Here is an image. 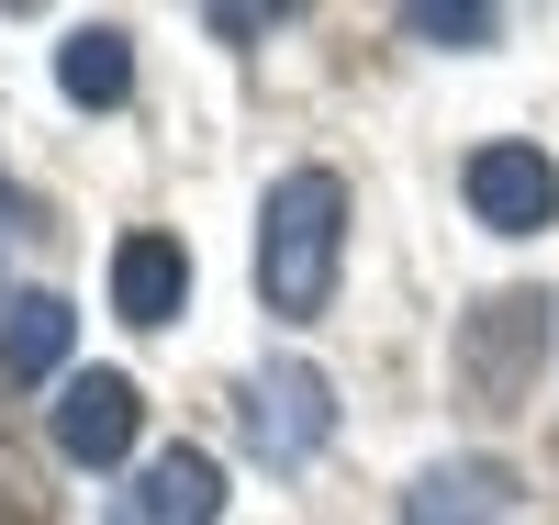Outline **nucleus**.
<instances>
[{
  "label": "nucleus",
  "instance_id": "obj_1",
  "mask_svg": "<svg viewBox=\"0 0 559 525\" xmlns=\"http://www.w3.org/2000/svg\"><path fill=\"white\" fill-rule=\"evenodd\" d=\"M336 258H347V179L336 168H292L258 213V291L280 324H313L336 302Z\"/></svg>",
  "mask_w": 559,
  "mask_h": 525
},
{
  "label": "nucleus",
  "instance_id": "obj_2",
  "mask_svg": "<svg viewBox=\"0 0 559 525\" xmlns=\"http://www.w3.org/2000/svg\"><path fill=\"white\" fill-rule=\"evenodd\" d=\"M537 358H548V291H492L459 324V392L481 414H515L537 392Z\"/></svg>",
  "mask_w": 559,
  "mask_h": 525
},
{
  "label": "nucleus",
  "instance_id": "obj_3",
  "mask_svg": "<svg viewBox=\"0 0 559 525\" xmlns=\"http://www.w3.org/2000/svg\"><path fill=\"white\" fill-rule=\"evenodd\" d=\"M324 437H336V392H324V369L280 358V369L247 380V448H258L269 469H302Z\"/></svg>",
  "mask_w": 559,
  "mask_h": 525
},
{
  "label": "nucleus",
  "instance_id": "obj_4",
  "mask_svg": "<svg viewBox=\"0 0 559 525\" xmlns=\"http://www.w3.org/2000/svg\"><path fill=\"white\" fill-rule=\"evenodd\" d=\"M459 190H471V224H492V235H537V224H559V168H548L537 146H471Z\"/></svg>",
  "mask_w": 559,
  "mask_h": 525
},
{
  "label": "nucleus",
  "instance_id": "obj_5",
  "mask_svg": "<svg viewBox=\"0 0 559 525\" xmlns=\"http://www.w3.org/2000/svg\"><path fill=\"white\" fill-rule=\"evenodd\" d=\"M224 514V469L202 448H157L134 481L112 492V525H213Z\"/></svg>",
  "mask_w": 559,
  "mask_h": 525
},
{
  "label": "nucleus",
  "instance_id": "obj_6",
  "mask_svg": "<svg viewBox=\"0 0 559 525\" xmlns=\"http://www.w3.org/2000/svg\"><path fill=\"white\" fill-rule=\"evenodd\" d=\"M134 414H146V403H134L123 369H79L68 392H57V448H68L79 469H112V458L134 448Z\"/></svg>",
  "mask_w": 559,
  "mask_h": 525
},
{
  "label": "nucleus",
  "instance_id": "obj_7",
  "mask_svg": "<svg viewBox=\"0 0 559 525\" xmlns=\"http://www.w3.org/2000/svg\"><path fill=\"white\" fill-rule=\"evenodd\" d=\"M492 514H515V469L503 458H448L403 492V525H492Z\"/></svg>",
  "mask_w": 559,
  "mask_h": 525
},
{
  "label": "nucleus",
  "instance_id": "obj_8",
  "mask_svg": "<svg viewBox=\"0 0 559 525\" xmlns=\"http://www.w3.org/2000/svg\"><path fill=\"white\" fill-rule=\"evenodd\" d=\"M179 302H191V258L168 235H123L112 247V313L123 324H179Z\"/></svg>",
  "mask_w": 559,
  "mask_h": 525
},
{
  "label": "nucleus",
  "instance_id": "obj_9",
  "mask_svg": "<svg viewBox=\"0 0 559 525\" xmlns=\"http://www.w3.org/2000/svg\"><path fill=\"white\" fill-rule=\"evenodd\" d=\"M57 90H68L79 112H112L123 90H134V34H123V23H79V34L57 45Z\"/></svg>",
  "mask_w": 559,
  "mask_h": 525
},
{
  "label": "nucleus",
  "instance_id": "obj_10",
  "mask_svg": "<svg viewBox=\"0 0 559 525\" xmlns=\"http://www.w3.org/2000/svg\"><path fill=\"white\" fill-rule=\"evenodd\" d=\"M68 336H79V313L57 302V291H23V302H0V380H45L68 358Z\"/></svg>",
  "mask_w": 559,
  "mask_h": 525
},
{
  "label": "nucleus",
  "instance_id": "obj_11",
  "mask_svg": "<svg viewBox=\"0 0 559 525\" xmlns=\"http://www.w3.org/2000/svg\"><path fill=\"white\" fill-rule=\"evenodd\" d=\"M403 34H426V45H481V34H503V12H481V0H403Z\"/></svg>",
  "mask_w": 559,
  "mask_h": 525
},
{
  "label": "nucleus",
  "instance_id": "obj_12",
  "mask_svg": "<svg viewBox=\"0 0 559 525\" xmlns=\"http://www.w3.org/2000/svg\"><path fill=\"white\" fill-rule=\"evenodd\" d=\"M0 525H12V514H0Z\"/></svg>",
  "mask_w": 559,
  "mask_h": 525
}]
</instances>
